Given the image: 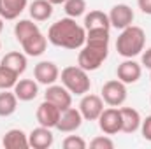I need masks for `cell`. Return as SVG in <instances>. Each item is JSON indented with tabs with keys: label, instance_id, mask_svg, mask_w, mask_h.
Listing matches in <instances>:
<instances>
[{
	"label": "cell",
	"instance_id": "17",
	"mask_svg": "<svg viewBox=\"0 0 151 149\" xmlns=\"http://www.w3.org/2000/svg\"><path fill=\"white\" fill-rule=\"evenodd\" d=\"M2 146L5 149H27V148H30L28 135L23 130H19V128H12V130H9L4 135Z\"/></svg>",
	"mask_w": 151,
	"mask_h": 149
},
{
	"label": "cell",
	"instance_id": "2",
	"mask_svg": "<svg viewBox=\"0 0 151 149\" xmlns=\"http://www.w3.org/2000/svg\"><path fill=\"white\" fill-rule=\"evenodd\" d=\"M47 40L56 47L65 49H81L86 42L84 27L77 25L74 18H62L53 23L47 30Z\"/></svg>",
	"mask_w": 151,
	"mask_h": 149
},
{
	"label": "cell",
	"instance_id": "1",
	"mask_svg": "<svg viewBox=\"0 0 151 149\" xmlns=\"http://www.w3.org/2000/svg\"><path fill=\"white\" fill-rule=\"evenodd\" d=\"M109 54V30L95 28L86 30V42L79 51L77 65L86 72L100 69Z\"/></svg>",
	"mask_w": 151,
	"mask_h": 149
},
{
	"label": "cell",
	"instance_id": "20",
	"mask_svg": "<svg viewBox=\"0 0 151 149\" xmlns=\"http://www.w3.org/2000/svg\"><path fill=\"white\" fill-rule=\"evenodd\" d=\"M0 65H4V67L11 69L12 72H16L18 75H21L27 70V65H28V63H27V56H25L23 53H19V51H11V53H7V54L2 58Z\"/></svg>",
	"mask_w": 151,
	"mask_h": 149
},
{
	"label": "cell",
	"instance_id": "4",
	"mask_svg": "<svg viewBox=\"0 0 151 149\" xmlns=\"http://www.w3.org/2000/svg\"><path fill=\"white\" fill-rule=\"evenodd\" d=\"M60 79H62V84L74 95H86L91 88V81L88 77V72L84 69H81L79 65H72V67H65L60 74Z\"/></svg>",
	"mask_w": 151,
	"mask_h": 149
},
{
	"label": "cell",
	"instance_id": "16",
	"mask_svg": "<svg viewBox=\"0 0 151 149\" xmlns=\"http://www.w3.org/2000/svg\"><path fill=\"white\" fill-rule=\"evenodd\" d=\"M119 112H121V132L134 133L141 128L142 119H141L139 111H135L134 107H121Z\"/></svg>",
	"mask_w": 151,
	"mask_h": 149
},
{
	"label": "cell",
	"instance_id": "15",
	"mask_svg": "<svg viewBox=\"0 0 151 149\" xmlns=\"http://www.w3.org/2000/svg\"><path fill=\"white\" fill-rule=\"evenodd\" d=\"M14 95L21 102H30L39 95V84L34 79H18L14 84Z\"/></svg>",
	"mask_w": 151,
	"mask_h": 149
},
{
	"label": "cell",
	"instance_id": "31",
	"mask_svg": "<svg viewBox=\"0 0 151 149\" xmlns=\"http://www.w3.org/2000/svg\"><path fill=\"white\" fill-rule=\"evenodd\" d=\"M142 65L151 70V47H148V49L142 53Z\"/></svg>",
	"mask_w": 151,
	"mask_h": 149
},
{
	"label": "cell",
	"instance_id": "11",
	"mask_svg": "<svg viewBox=\"0 0 151 149\" xmlns=\"http://www.w3.org/2000/svg\"><path fill=\"white\" fill-rule=\"evenodd\" d=\"M134 11L130 5L127 4H118L114 5L109 12V21H111V27L118 28V30H123L127 27H130L134 23Z\"/></svg>",
	"mask_w": 151,
	"mask_h": 149
},
{
	"label": "cell",
	"instance_id": "29",
	"mask_svg": "<svg viewBox=\"0 0 151 149\" xmlns=\"http://www.w3.org/2000/svg\"><path fill=\"white\" fill-rule=\"evenodd\" d=\"M141 132H142V137L151 142V116H148V117L141 123Z\"/></svg>",
	"mask_w": 151,
	"mask_h": 149
},
{
	"label": "cell",
	"instance_id": "27",
	"mask_svg": "<svg viewBox=\"0 0 151 149\" xmlns=\"http://www.w3.org/2000/svg\"><path fill=\"white\" fill-rule=\"evenodd\" d=\"M65 149H86V140L83 139V137H79V135H69L65 140H63V144H62Z\"/></svg>",
	"mask_w": 151,
	"mask_h": 149
},
{
	"label": "cell",
	"instance_id": "30",
	"mask_svg": "<svg viewBox=\"0 0 151 149\" xmlns=\"http://www.w3.org/2000/svg\"><path fill=\"white\" fill-rule=\"evenodd\" d=\"M137 5L144 14H151V0H137Z\"/></svg>",
	"mask_w": 151,
	"mask_h": 149
},
{
	"label": "cell",
	"instance_id": "25",
	"mask_svg": "<svg viewBox=\"0 0 151 149\" xmlns=\"http://www.w3.org/2000/svg\"><path fill=\"white\" fill-rule=\"evenodd\" d=\"M63 11L69 18H79L84 14L86 11V0H65L63 4Z\"/></svg>",
	"mask_w": 151,
	"mask_h": 149
},
{
	"label": "cell",
	"instance_id": "24",
	"mask_svg": "<svg viewBox=\"0 0 151 149\" xmlns=\"http://www.w3.org/2000/svg\"><path fill=\"white\" fill-rule=\"evenodd\" d=\"M40 32L37 27V23L30 21V19H19L16 25H14V35H16V40L21 44L25 39H28L30 35Z\"/></svg>",
	"mask_w": 151,
	"mask_h": 149
},
{
	"label": "cell",
	"instance_id": "3",
	"mask_svg": "<svg viewBox=\"0 0 151 149\" xmlns=\"http://www.w3.org/2000/svg\"><path fill=\"white\" fill-rule=\"evenodd\" d=\"M144 44H146L144 30L141 27L130 25V27L121 30L119 37L116 40V51L123 58H134L144 51Z\"/></svg>",
	"mask_w": 151,
	"mask_h": 149
},
{
	"label": "cell",
	"instance_id": "28",
	"mask_svg": "<svg viewBox=\"0 0 151 149\" xmlns=\"http://www.w3.org/2000/svg\"><path fill=\"white\" fill-rule=\"evenodd\" d=\"M90 148L91 149H113L114 142L107 137V135H102V137H95V139L90 142Z\"/></svg>",
	"mask_w": 151,
	"mask_h": 149
},
{
	"label": "cell",
	"instance_id": "21",
	"mask_svg": "<svg viewBox=\"0 0 151 149\" xmlns=\"http://www.w3.org/2000/svg\"><path fill=\"white\" fill-rule=\"evenodd\" d=\"M95 28H111V21H109V14L102 12V11H90L84 16V30H95Z\"/></svg>",
	"mask_w": 151,
	"mask_h": 149
},
{
	"label": "cell",
	"instance_id": "34",
	"mask_svg": "<svg viewBox=\"0 0 151 149\" xmlns=\"http://www.w3.org/2000/svg\"><path fill=\"white\" fill-rule=\"evenodd\" d=\"M0 47H2V44H0Z\"/></svg>",
	"mask_w": 151,
	"mask_h": 149
},
{
	"label": "cell",
	"instance_id": "8",
	"mask_svg": "<svg viewBox=\"0 0 151 149\" xmlns=\"http://www.w3.org/2000/svg\"><path fill=\"white\" fill-rule=\"evenodd\" d=\"M97 121H99L100 130L106 135H114V133L121 132V112H119L118 107L104 109Z\"/></svg>",
	"mask_w": 151,
	"mask_h": 149
},
{
	"label": "cell",
	"instance_id": "12",
	"mask_svg": "<svg viewBox=\"0 0 151 149\" xmlns=\"http://www.w3.org/2000/svg\"><path fill=\"white\" fill-rule=\"evenodd\" d=\"M141 74H142V67L134 62L132 58H127L123 63L118 65V70H116V75L121 82L125 84H134L141 79Z\"/></svg>",
	"mask_w": 151,
	"mask_h": 149
},
{
	"label": "cell",
	"instance_id": "13",
	"mask_svg": "<svg viewBox=\"0 0 151 149\" xmlns=\"http://www.w3.org/2000/svg\"><path fill=\"white\" fill-rule=\"evenodd\" d=\"M83 121H84V119H83L79 109L69 107V109L62 111L56 128H58L60 132H63V133H70V132H76V130L83 125Z\"/></svg>",
	"mask_w": 151,
	"mask_h": 149
},
{
	"label": "cell",
	"instance_id": "10",
	"mask_svg": "<svg viewBox=\"0 0 151 149\" xmlns=\"http://www.w3.org/2000/svg\"><path fill=\"white\" fill-rule=\"evenodd\" d=\"M60 114H62V111H60L55 104L44 100V102L37 107L35 117H37V121H39L40 126H46V128H56L58 119H60Z\"/></svg>",
	"mask_w": 151,
	"mask_h": 149
},
{
	"label": "cell",
	"instance_id": "6",
	"mask_svg": "<svg viewBox=\"0 0 151 149\" xmlns=\"http://www.w3.org/2000/svg\"><path fill=\"white\" fill-rule=\"evenodd\" d=\"M104 111V100L99 95L93 93H86L83 95L81 102H79V112L83 116V119L86 121H97L99 116Z\"/></svg>",
	"mask_w": 151,
	"mask_h": 149
},
{
	"label": "cell",
	"instance_id": "32",
	"mask_svg": "<svg viewBox=\"0 0 151 149\" xmlns=\"http://www.w3.org/2000/svg\"><path fill=\"white\" fill-rule=\"evenodd\" d=\"M53 5H62V4H65V0H49Z\"/></svg>",
	"mask_w": 151,
	"mask_h": 149
},
{
	"label": "cell",
	"instance_id": "19",
	"mask_svg": "<svg viewBox=\"0 0 151 149\" xmlns=\"http://www.w3.org/2000/svg\"><path fill=\"white\" fill-rule=\"evenodd\" d=\"M28 0H0V16L4 19H16L25 9Z\"/></svg>",
	"mask_w": 151,
	"mask_h": 149
},
{
	"label": "cell",
	"instance_id": "33",
	"mask_svg": "<svg viewBox=\"0 0 151 149\" xmlns=\"http://www.w3.org/2000/svg\"><path fill=\"white\" fill-rule=\"evenodd\" d=\"M2 30H4V18L0 16V32H2Z\"/></svg>",
	"mask_w": 151,
	"mask_h": 149
},
{
	"label": "cell",
	"instance_id": "9",
	"mask_svg": "<svg viewBox=\"0 0 151 149\" xmlns=\"http://www.w3.org/2000/svg\"><path fill=\"white\" fill-rule=\"evenodd\" d=\"M34 77L39 84H44V86H49V84H55L58 79H60V70L56 67V63L53 62H39L34 69Z\"/></svg>",
	"mask_w": 151,
	"mask_h": 149
},
{
	"label": "cell",
	"instance_id": "14",
	"mask_svg": "<svg viewBox=\"0 0 151 149\" xmlns=\"http://www.w3.org/2000/svg\"><path fill=\"white\" fill-rule=\"evenodd\" d=\"M53 142H55V135L51 133V128L46 126L34 128L28 135V144L34 149H47L53 146Z\"/></svg>",
	"mask_w": 151,
	"mask_h": 149
},
{
	"label": "cell",
	"instance_id": "22",
	"mask_svg": "<svg viewBox=\"0 0 151 149\" xmlns=\"http://www.w3.org/2000/svg\"><path fill=\"white\" fill-rule=\"evenodd\" d=\"M34 21H46L53 16V4L49 0H34L28 7Z\"/></svg>",
	"mask_w": 151,
	"mask_h": 149
},
{
	"label": "cell",
	"instance_id": "26",
	"mask_svg": "<svg viewBox=\"0 0 151 149\" xmlns=\"http://www.w3.org/2000/svg\"><path fill=\"white\" fill-rule=\"evenodd\" d=\"M18 77L19 75L16 72H12L11 69L0 65V90H11L14 88V84L18 82Z\"/></svg>",
	"mask_w": 151,
	"mask_h": 149
},
{
	"label": "cell",
	"instance_id": "7",
	"mask_svg": "<svg viewBox=\"0 0 151 149\" xmlns=\"http://www.w3.org/2000/svg\"><path fill=\"white\" fill-rule=\"evenodd\" d=\"M44 100L55 104L60 111H65L69 107H72V93L62 84H49L46 93H44Z\"/></svg>",
	"mask_w": 151,
	"mask_h": 149
},
{
	"label": "cell",
	"instance_id": "18",
	"mask_svg": "<svg viewBox=\"0 0 151 149\" xmlns=\"http://www.w3.org/2000/svg\"><path fill=\"white\" fill-rule=\"evenodd\" d=\"M46 46H47V37H44L40 32L30 35L21 42V47L28 56H40L46 51Z\"/></svg>",
	"mask_w": 151,
	"mask_h": 149
},
{
	"label": "cell",
	"instance_id": "23",
	"mask_svg": "<svg viewBox=\"0 0 151 149\" xmlns=\"http://www.w3.org/2000/svg\"><path fill=\"white\" fill-rule=\"evenodd\" d=\"M16 109H18V97L14 95V91L4 90L0 93V117H7L14 114Z\"/></svg>",
	"mask_w": 151,
	"mask_h": 149
},
{
	"label": "cell",
	"instance_id": "5",
	"mask_svg": "<svg viewBox=\"0 0 151 149\" xmlns=\"http://www.w3.org/2000/svg\"><path fill=\"white\" fill-rule=\"evenodd\" d=\"M102 100L111 105V107H119L125 104L127 100V86L125 82H121L119 79H113V81H107L104 86H102Z\"/></svg>",
	"mask_w": 151,
	"mask_h": 149
}]
</instances>
